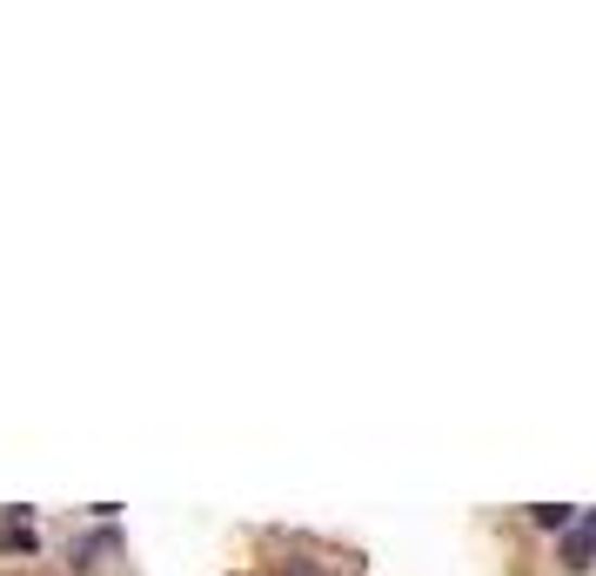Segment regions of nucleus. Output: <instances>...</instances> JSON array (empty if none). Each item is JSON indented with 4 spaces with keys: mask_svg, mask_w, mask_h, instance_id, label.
Masks as SVG:
<instances>
[{
    "mask_svg": "<svg viewBox=\"0 0 596 576\" xmlns=\"http://www.w3.org/2000/svg\"><path fill=\"white\" fill-rule=\"evenodd\" d=\"M563 556H570V569H589V556H596V516L570 523V543H563Z\"/></svg>",
    "mask_w": 596,
    "mask_h": 576,
    "instance_id": "1",
    "label": "nucleus"
},
{
    "mask_svg": "<svg viewBox=\"0 0 596 576\" xmlns=\"http://www.w3.org/2000/svg\"><path fill=\"white\" fill-rule=\"evenodd\" d=\"M536 523H543V529H570L576 510H570V503H536Z\"/></svg>",
    "mask_w": 596,
    "mask_h": 576,
    "instance_id": "2",
    "label": "nucleus"
}]
</instances>
